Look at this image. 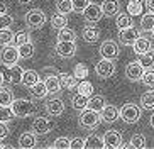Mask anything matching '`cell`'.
Listing matches in <instances>:
<instances>
[{"mask_svg": "<svg viewBox=\"0 0 154 149\" xmlns=\"http://www.w3.org/2000/svg\"><path fill=\"white\" fill-rule=\"evenodd\" d=\"M12 108H14V113L15 117H29L34 113L36 110V105L32 100H27V98H17L12 102Z\"/></svg>", "mask_w": 154, "mask_h": 149, "instance_id": "cell-1", "label": "cell"}, {"mask_svg": "<svg viewBox=\"0 0 154 149\" xmlns=\"http://www.w3.org/2000/svg\"><path fill=\"white\" fill-rule=\"evenodd\" d=\"M102 120V113L93 110V108H85L82 110V115H80V126L85 127V129H95L98 126V122Z\"/></svg>", "mask_w": 154, "mask_h": 149, "instance_id": "cell-2", "label": "cell"}, {"mask_svg": "<svg viewBox=\"0 0 154 149\" xmlns=\"http://www.w3.org/2000/svg\"><path fill=\"white\" fill-rule=\"evenodd\" d=\"M20 58V54H19V48L17 46H4V49H2V53H0V63L4 64V66L10 68L14 66V64H17V59Z\"/></svg>", "mask_w": 154, "mask_h": 149, "instance_id": "cell-3", "label": "cell"}, {"mask_svg": "<svg viewBox=\"0 0 154 149\" xmlns=\"http://www.w3.org/2000/svg\"><path fill=\"white\" fill-rule=\"evenodd\" d=\"M120 119L127 124H136L140 119V108L136 104H124L120 108Z\"/></svg>", "mask_w": 154, "mask_h": 149, "instance_id": "cell-4", "label": "cell"}, {"mask_svg": "<svg viewBox=\"0 0 154 149\" xmlns=\"http://www.w3.org/2000/svg\"><path fill=\"white\" fill-rule=\"evenodd\" d=\"M46 22V14L41 9H32L26 14V24L29 29H41Z\"/></svg>", "mask_w": 154, "mask_h": 149, "instance_id": "cell-5", "label": "cell"}, {"mask_svg": "<svg viewBox=\"0 0 154 149\" xmlns=\"http://www.w3.org/2000/svg\"><path fill=\"white\" fill-rule=\"evenodd\" d=\"M95 73L98 75V78H102V80L110 78L113 73H115V64H113V59L102 58L98 63H97V66H95Z\"/></svg>", "mask_w": 154, "mask_h": 149, "instance_id": "cell-6", "label": "cell"}, {"mask_svg": "<svg viewBox=\"0 0 154 149\" xmlns=\"http://www.w3.org/2000/svg\"><path fill=\"white\" fill-rule=\"evenodd\" d=\"M146 68L140 61H132L125 66V76L131 81H142V76H144Z\"/></svg>", "mask_w": 154, "mask_h": 149, "instance_id": "cell-7", "label": "cell"}, {"mask_svg": "<svg viewBox=\"0 0 154 149\" xmlns=\"http://www.w3.org/2000/svg\"><path fill=\"white\" fill-rule=\"evenodd\" d=\"M56 54L59 58H64V59H69L76 54V44L75 41H58L56 44Z\"/></svg>", "mask_w": 154, "mask_h": 149, "instance_id": "cell-8", "label": "cell"}, {"mask_svg": "<svg viewBox=\"0 0 154 149\" xmlns=\"http://www.w3.org/2000/svg\"><path fill=\"white\" fill-rule=\"evenodd\" d=\"M82 14H83V17H85V20H86V22H90V24L98 22L100 19L105 15L103 10H102V5L91 4V2H90V5H88V7H86Z\"/></svg>", "mask_w": 154, "mask_h": 149, "instance_id": "cell-9", "label": "cell"}, {"mask_svg": "<svg viewBox=\"0 0 154 149\" xmlns=\"http://www.w3.org/2000/svg\"><path fill=\"white\" fill-rule=\"evenodd\" d=\"M53 129V122L46 117L37 115L34 120H32V132H36L37 135H44Z\"/></svg>", "mask_w": 154, "mask_h": 149, "instance_id": "cell-10", "label": "cell"}, {"mask_svg": "<svg viewBox=\"0 0 154 149\" xmlns=\"http://www.w3.org/2000/svg\"><path fill=\"white\" fill-rule=\"evenodd\" d=\"M137 37H139V31L132 26L127 27V29H120V31H119V39H120V42L125 44V46H134Z\"/></svg>", "mask_w": 154, "mask_h": 149, "instance_id": "cell-11", "label": "cell"}, {"mask_svg": "<svg viewBox=\"0 0 154 149\" xmlns=\"http://www.w3.org/2000/svg\"><path fill=\"white\" fill-rule=\"evenodd\" d=\"M100 54L102 58L107 59H115L119 56V46L115 41H103L102 46H100Z\"/></svg>", "mask_w": 154, "mask_h": 149, "instance_id": "cell-12", "label": "cell"}, {"mask_svg": "<svg viewBox=\"0 0 154 149\" xmlns=\"http://www.w3.org/2000/svg\"><path fill=\"white\" fill-rule=\"evenodd\" d=\"M105 147H122V134L119 131H107L103 134Z\"/></svg>", "mask_w": 154, "mask_h": 149, "instance_id": "cell-13", "label": "cell"}, {"mask_svg": "<svg viewBox=\"0 0 154 149\" xmlns=\"http://www.w3.org/2000/svg\"><path fill=\"white\" fill-rule=\"evenodd\" d=\"M46 110H48V113L49 115H53V117H58V115H61V113L64 112V104L61 98H51L48 104H46Z\"/></svg>", "mask_w": 154, "mask_h": 149, "instance_id": "cell-14", "label": "cell"}, {"mask_svg": "<svg viewBox=\"0 0 154 149\" xmlns=\"http://www.w3.org/2000/svg\"><path fill=\"white\" fill-rule=\"evenodd\" d=\"M102 10L107 17H115L120 10V4L119 0H103L102 2Z\"/></svg>", "mask_w": 154, "mask_h": 149, "instance_id": "cell-15", "label": "cell"}, {"mask_svg": "<svg viewBox=\"0 0 154 149\" xmlns=\"http://www.w3.org/2000/svg\"><path fill=\"white\" fill-rule=\"evenodd\" d=\"M82 37L85 42H95L97 39L100 37V29L97 26H85L82 31Z\"/></svg>", "mask_w": 154, "mask_h": 149, "instance_id": "cell-16", "label": "cell"}, {"mask_svg": "<svg viewBox=\"0 0 154 149\" xmlns=\"http://www.w3.org/2000/svg\"><path fill=\"white\" fill-rule=\"evenodd\" d=\"M102 120L105 122H115L119 117H120V110H119L117 107H113V105H105V108L102 110Z\"/></svg>", "mask_w": 154, "mask_h": 149, "instance_id": "cell-17", "label": "cell"}, {"mask_svg": "<svg viewBox=\"0 0 154 149\" xmlns=\"http://www.w3.org/2000/svg\"><path fill=\"white\" fill-rule=\"evenodd\" d=\"M59 81H61V88H64V90H73L78 85V78L73 73H61Z\"/></svg>", "mask_w": 154, "mask_h": 149, "instance_id": "cell-18", "label": "cell"}, {"mask_svg": "<svg viewBox=\"0 0 154 149\" xmlns=\"http://www.w3.org/2000/svg\"><path fill=\"white\" fill-rule=\"evenodd\" d=\"M88 102H90V97L88 95H83V93H76L73 95L71 98V105L75 110H85V108H88Z\"/></svg>", "mask_w": 154, "mask_h": 149, "instance_id": "cell-19", "label": "cell"}, {"mask_svg": "<svg viewBox=\"0 0 154 149\" xmlns=\"http://www.w3.org/2000/svg\"><path fill=\"white\" fill-rule=\"evenodd\" d=\"M152 49V42H151L147 37H137V41L134 42V51H136L137 54H144V53H147V51H151Z\"/></svg>", "mask_w": 154, "mask_h": 149, "instance_id": "cell-20", "label": "cell"}, {"mask_svg": "<svg viewBox=\"0 0 154 149\" xmlns=\"http://www.w3.org/2000/svg\"><path fill=\"white\" fill-rule=\"evenodd\" d=\"M22 78H24V70L19 64H14V66L9 68V81L12 85L22 83Z\"/></svg>", "mask_w": 154, "mask_h": 149, "instance_id": "cell-21", "label": "cell"}, {"mask_svg": "<svg viewBox=\"0 0 154 149\" xmlns=\"http://www.w3.org/2000/svg\"><path fill=\"white\" fill-rule=\"evenodd\" d=\"M19 146L24 149H31L36 146V132L32 134V132H24V134H20V137H19Z\"/></svg>", "mask_w": 154, "mask_h": 149, "instance_id": "cell-22", "label": "cell"}, {"mask_svg": "<svg viewBox=\"0 0 154 149\" xmlns=\"http://www.w3.org/2000/svg\"><path fill=\"white\" fill-rule=\"evenodd\" d=\"M37 81H39V75H37V71H34V70H27V71H24V78H22V85L24 86L32 88Z\"/></svg>", "mask_w": 154, "mask_h": 149, "instance_id": "cell-23", "label": "cell"}, {"mask_svg": "<svg viewBox=\"0 0 154 149\" xmlns=\"http://www.w3.org/2000/svg\"><path fill=\"white\" fill-rule=\"evenodd\" d=\"M115 26L119 27V31L131 27L132 26V15L129 12L127 14H117V15H115Z\"/></svg>", "mask_w": 154, "mask_h": 149, "instance_id": "cell-24", "label": "cell"}, {"mask_svg": "<svg viewBox=\"0 0 154 149\" xmlns=\"http://www.w3.org/2000/svg\"><path fill=\"white\" fill-rule=\"evenodd\" d=\"M44 83H46V86H48L49 93H58V92L61 90V81H59V76L49 75V76H46Z\"/></svg>", "mask_w": 154, "mask_h": 149, "instance_id": "cell-25", "label": "cell"}, {"mask_svg": "<svg viewBox=\"0 0 154 149\" xmlns=\"http://www.w3.org/2000/svg\"><path fill=\"white\" fill-rule=\"evenodd\" d=\"M105 105H107V102H105V98L102 95H91L90 97V102H88V107L90 108H93L97 112H102L105 108Z\"/></svg>", "mask_w": 154, "mask_h": 149, "instance_id": "cell-26", "label": "cell"}, {"mask_svg": "<svg viewBox=\"0 0 154 149\" xmlns=\"http://www.w3.org/2000/svg\"><path fill=\"white\" fill-rule=\"evenodd\" d=\"M14 102V92L9 86H0V105H12Z\"/></svg>", "mask_w": 154, "mask_h": 149, "instance_id": "cell-27", "label": "cell"}, {"mask_svg": "<svg viewBox=\"0 0 154 149\" xmlns=\"http://www.w3.org/2000/svg\"><path fill=\"white\" fill-rule=\"evenodd\" d=\"M14 39H15V34L10 31V27H4V29H0V46L12 44Z\"/></svg>", "mask_w": 154, "mask_h": 149, "instance_id": "cell-28", "label": "cell"}, {"mask_svg": "<svg viewBox=\"0 0 154 149\" xmlns=\"http://www.w3.org/2000/svg\"><path fill=\"white\" fill-rule=\"evenodd\" d=\"M31 92H32V95H34L36 98H39V100H41V98H44L46 95L49 93V90H48V86H46V83H44V81H41V80L37 81V83H36L34 86H32V88H31Z\"/></svg>", "mask_w": 154, "mask_h": 149, "instance_id": "cell-29", "label": "cell"}, {"mask_svg": "<svg viewBox=\"0 0 154 149\" xmlns=\"http://www.w3.org/2000/svg\"><path fill=\"white\" fill-rule=\"evenodd\" d=\"M51 24H53V27L54 29H63V27H66V24H68V17H66V14H54L53 17H51Z\"/></svg>", "mask_w": 154, "mask_h": 149, "instance_id": "cell-30", "label": "cell"}, {"mask_svg": "<svg viewBox=\"0 0 154 149\" xmlns=\"http://www.w3.org/2000/svg\"><path fill=\"white\" fill-rule=\"evenodd\" d=\"M85 147L100 149V147H105V142H103V139H100L98 135H88L85 139Z\"/></svg>", "mask_w": 154, "mask_h": 149, "instance_id": "cell-31", "label": "cell"}, {"mask_svg": "<svg viewBox=\"0 0 154 149\" xmlns=\"http://www.w3.org/2000/svg\"><path fill=\"white\" fill-rule=\"evenodd\" d=\"M140 107L144 110H152L154 108V92H146L140 97Z\"/></svg>", "mask_w": 154, "mask_h": 149, "instance_id": "cell-32", "label": "cell"}, {"mask_svg": "<svg viewBox=\"0 0 154 149\" xmlns=\"http://www.w3.org/2000/svg\"><path fill=\"white\" fill-rule=\"evenodd\" d=\"M14 117H15L14 108L10 107V105H0V120L2 122H10Z\"/></svg>", "mask_w": 154, "mask_h": 149, "instance_id": "cell-33", "label": "cell"}, {"mask_svg": "<svg viewBox=\"0 0 154 149\" xmlns=\"http://www.w3.org/2000/svg\"><path fill=\"white\" fill-rule=\"evenodd\" d=\"M34 49H36V48H34V44L29 41V42H26V44L19 46V54H20V58H22V59H29V58H32Z\"/></svg>", "mask_w": 154, "mask_h": 149, "instance_id": "cell-34", "label": "cell"}, {"mask_svg": "<svg viewBox=\"0 0 154 149\" xmlns=\"http://www.w3.org/2000/svg\"><path fill=\"white\" fill-rule=\"evenodd\" d=\"M76 92L78 93H83V95L91 97V95H93V83H90L88 80H82L76 85Z\"/></svg>", "mask_w": 154, "mask_h": 149, "instance_id": "cell-35", "label": "cell"}, {"mask_svg": "<svg viewBox=\"0 0 154 149\" xmlns=\"http://www.w3.org/2000/svg\"><path fill=\"white\" fill-rule=\"evenodd\" d=\"M140 27L144 29V31H152L154 27V12H147L142 15V20H140Z\"/></svg>", "mask_w": 154, "mask_h": 149, "instance_id": "cell-36", "label": "cell"}, {"mask_svg": "<svg viewBox=\"0 0 154 149\" xmlns=\"http://www.w3.org/2000/svg\"><path fill=\"white\" fill-rule=\"evenodd\" d=\"M75 39H76V32L73 31V29H68V27L59 29L58 41H75Z\"/></svg>", "mask_w": 154, "mask_h": 149, "instance_id": "cell-37", "label": "cell"}, {"mask_svg": "<svg viewBox=\"0 0 154 149\" xmlns=\"http://www.w3.org/2000/svg\"><path fill=\"white\" fill-rule=\"evenodd\" d=\"M142 10H144V7H142V2H129L127 4V12L131 14V15H142Z\"/></svg>", "mask_w": 154, "mask_h": 149, "instance_id": "cell-38", "label": "cell"}, {"mask_svg": "<svg viewBox=\"0 0 154 149\" xmlns=\"http://www.w3.org/2000/svg\"><path fill=\"white\" fill-rule=\"evenodd\" d=\"M56 9L61 14H69L73 10V0H58L56 2Z\"/></svg>", "mask_w": 154, "mask_h": 149, "instance_id": "cell-39", "label": "cell"}, {"mask_svg": "<svg viewBox=\"0 0 154 149\" xmlns=\"http://www.w3.org/2000/svg\"><path fill=\"white\" fill-rule=\"evenodd\" d=\"M140 63L144 64V68H154V51H147V53L140 54Z\"/></svg>", "mask_w": 154, "mask_h": 149, "instance_id": "cell-40", "label": "cell"}, {"mask_svg": "<svg viewBox=\"0 0 154 149\" xmlns=\"http://www.w3.org/2000/svg\"><path fill=\"white\" fill-rule=\"evenodd\" d=\"M88 73H90V70H88V66H86V64L78 63L76 66H75V71H73V75H75L78 80H80V78H82V80H85V78L88 76Z\"/></svg>", "mask_w": 154, "mask_h": 149, "instance_id": "cell-41", "label": "cell"}, {"mask_svg": "<svg viewBox=\"0 0 154 149\" xmlns=\"http://www.w3.org/2000/svg\"><path fill=\"white\" fill-rule=\"evenodd\" d=\"M131 144H132V147H137V149L146 147V137L142 134H134L131 137Z\"/></svg>", "mask_w": 154, "mask_h": 149, "instance_id": "cell-42", "label": "cell"}, {"mask_svg": "<svg viewBox=\"0 0 154 149\" xmlns=\"http://www.w3.org/2000/svg\"><path fill=\"white\" fill-rule=\"evenodd\" d=\"M29 41H31V36H29V32H26V31H20V32H17V34H15L14 44L19 48V46L26 44V42H29Z\"/></svg>", "mask_w": 154, "mask_h": 149, "instance_id": "cell-43", "label": "cell"}, {"mask_svg": "<svg viewBox=\"0 0 154 149\" xmlns=\"http://www.w3.org/2000/svg\"><path fill=\"white\" fill-rule=\"evenodd\" d=\"M142 83L146 86H154V68H146L144 76H142Z\"/></svg>", "mask_w": 154, "mask_h": 149, "instance_id": "cell-44", "label": "cell"}, {"mask_svg": "<svg viewBox=\"0 0 154 149\" xmlns=\"http://www.w3.org/2000/svg\"><path fill=\"white\" fill-rule=\"evenodd\" d=\"M71 146V141L68 139V137H58V139L53 142V147L54 149H66Z\"/></svg>", "mask_w": 154, "mask_h": 149, "instance_id": "cell-45", "label": "cell"}, {"mask_svg": "<svg viewBox=\"0 0 154 149\" xmlns=\"http://www.w3.org/2000/svg\"><path fill=\"white\" fill-rule=\"evenodd\" d=\"M90 5V0H73V10L75 12H83Z\"/></svg>", "mask_w": 154, "mask_h": 149, "instance_id": "cell-46", "label": "cell"}, {"mask_svg": "<svg viewBox=\"0 0 154 149\" xmlns=\"http://www.w3.org/2000/svg\"><path fill=\"white\" fill-rule=\"evenodd\" d=\"M14 24V19H12V15H9V14H0V29H4V27H10Z\"/></svg>", "mask_w": 154, "mask_h": 149, "instance_id": "cell-47", "label": "cell"}, {"mask_svg": "<svg viewBox=\"0 0 154 149\" xmlns=\"http://www.w3.org/2000/svg\"><path fill=\"white\" fill-rule=\"evenodd\" d=\"M9 127H7V122H2L0 120V141L2 139H5L7 135H9Z\"/></svg>", "mask_w": 154, "mask_h": 149, "instance_id": "cell-48", "label": "cell"}, {"mask_svg": "<svg viewBox=\"0 0 154 149\" xmlns=\"http://www.w3.org/2000/svg\"><path fill=\"white\" fill-rule=\"evenodd\" d=\"M69 147L71 149H82V147H85V141L80 139V137H76V139L71 141V146H69Z\"/></svg>", "mask_w": 154, "mask_h": 149, "instance_id": "cell-49", "label": "cell"}, {"mask_svg": "<svg viewBox=\"0 0 154 149\" xmlns=\"http://www.w3.org/2000/svg\"><path fill=\"white\" fill-rule=\"evenodd\" d=\"M144 5H146V9L147 10L154 12V0H144Z\"/></svg>", "mask_w": 154, "mask_h": 149, "instance_id": "cell-50", "label": "cell"}, {"mask_svg": "<svg viewBox=\"0 0 154 149\" xmlns=\"http://www.w3.org/2000/svg\"><path fill=\"white\" fill-rule=\"evenodd\" d=\"M5 12H7V5L4 2H0V14H5Z\"/></svg>", "mask_w": 154, "mask_h": 149, "instance_id": "cell-51", "label": "cell"}, {"mask_svg": "<svg viewBox=\"0 0 154 149\" xmlns=\"http://www.w3.org/2000/svg\"><path fill=\"white\" fill-rule=\"evenodd\" d=\"M149 124H151V127H152V129H154V113H152V115H151V119H149Z\"/></svg>", "mask_w": 154, "mask_h": 149, "instance_id": "cell-52", "label": "cell"}, {"mask_svg": "<svg viewBox=\"0 0 154 149\" xmlns=\"http://www.w3.org/2000/svg\"><path fill=\"white\" fill-rule=\"evenodd\" d=\"M0 86H4V75L0 73Z\"/></svg>", "mask_w": 154, "mask_h": 149, "instance_id": "cell-53", "label": "cell"}, {"mask_svg": "<svg viewBox=\"0 0 154 149\" xmlns=\"http://www.w3.org/2000/svg\"><path fill=\"white\" fill-rule=\"evenodd\" d=\"M31 0H19V4H29Z\"/></svg>", "mask_w": 154, "mask_h": 149, "instance_id": "cell-54", "label": "cell"}, {"mask_svg": "<svg viewBox=\"0 0 154 149\" xmlns=\"http://www.w3.org/2000/svg\"><path fill=\"white\" fill-rule=\"evenodd\" d=\"M129 2H142V0H129Z\"/></svg>", "mask_w": 154, "mask_h": 149, "instance_id": "cell-55", "label": "cell"}, {"mask_svg": "<svg viewBox=\"0 0 154 149\" xmlns=\"http://www.w3.org/2000/svg\"><path fill=\"white\" fill-rule=\"evenodd\" d=\"M151 32H152V36H154V27H152V31H151Z\"/></svg>", "mask_w": 154, "mask_h": 149, "instance_id": "cell-56", "label": "cell"}]
</instances>
